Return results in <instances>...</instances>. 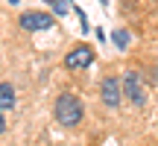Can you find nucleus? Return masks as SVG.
<instances>
[{
  "mask_svg": "<svg viewBox=\"0 0 158 146\" xmlns=\"http://www.w3.org/2000/svg\"><path fill=\"white\" fill-rule=\"evenodd\" d=\"M91 62H94V50H91L88 44H79L64 56V67L68 70H82V67H88Z\"/></svg>",
  "mask_w": 158,
  "mask_h": 146,
  "instance_id": "obj_4",
  "label": "nucleus"
},
{
  "mask_svg": "<svg viewBox=\"0 0 158 146\" xmlns=\"http://www.w3.org/2000/svg\"><path fill=\"white\" fill-rule=\"evenodd\" d=\"M12 105H15V91H12L9 82H3L0 85V108L6 111V108H12Z\"/></svg>",
  "mask_w": 158,
  "mask_h": 146,
  "instance_id": "obj_6",
  "label": "nucleus"
},
{
  "mask_svg": "<svg viewBox=\"0 0 158 146\" xmlns=\"http://www.w3.org/2000/svg\"><path fill=\"white\" fill-rule=\"evenodd\" d=\"M6 129V117H3V108H0V132Z\"/></svg>",
  "mask_w": 158,
  "mask_h": 146,
  "instance_id": "obj_9",
  "label": "nucleus"
},
{
  "mask_svg": "<svg viewBox=\"0 0 158 146\" xmlns=\"http://www.w3.org/2000/svg\"><path fill=\"white\" fill-rule=\"evenodd\" d=\"M111 41L120 47V50H126V47H129V35H126V29H117V32L111 35Z\"/></svg>",
  "mask_w": 158,
  "mask_h": 146,
  "instance_id": "obj_8",
  "label": "nucleus"
},
{
  "mask_svg": "<svg viewBox=\"0 0 158 146\" xmlns=\"http://www.w3.org/2000/svg\"><path fill=\"white\" fill-rule=\"evenodd\" d=\"M123 94L129 96V102H132V105H138V108L147 102V91H143L138 73H126V76H123Z\"/></svg>",
  "mask_w": 158,
  "mask_h": 146,
  "instance_id": "obj_3",
  "label": "nucleus"
},
{
  "mask_svg": "<svg viewBox=\"0 0 158 146\" xmlns=\"http://www.w3.org/2000/svg\"><path fill=\"white\" fill-rule=\"evenodd\" d=\"M82 114H85V108H82V102H79V96H73V94H62L56 99V105H53V117H56V123L64 126V129L79 126Z\"/></svg>",
  "mask_w": 158,
  "mask_h": 146,
  "instance_id": "obj_1",
  "label": "nucleus"
},
{
  "mask_svg": "<svg viewBox=\"0 0 158 146\" xmlns=\"http://www.w3.org/2000/svg\"><path fill=\"white\" fill-rule=\"evenodd\" d=\"M21 29L23 32H44V29H53V18L44 15V12H27V15H21Z\"/></svg>",
  "mask_w": 158,
  "mask_h": 146,
  "instance_id": "obj_5",
  "label": "nucleus"
},
{
  "mask_svg": "<svg viewBox=\"0 0 158 146\" xmlns=\"http://www.w3.org/2000/svg\"><path fill=\"white\" fill-rule=\"evenodd\" d=\"M41 3H47L56 15H68V3H64V0H41Z\"/></svg>",
  "mask_w": 158,
  "mask_h": 146,
  "instance_id": "obj_7",
  "label": "nucleus"
},
{
  "mask_svg": "<svg viewBox=\"0 0 158 146\" xmlns=\"http://www.w3.org/2000/svg\"><path fill=\"white\" fill-rule=\"evenodd\" d=\"M102 3H108V0H102Z\"/></svg>",
  "mask_w": 158,
  "mask_h": 146,
  "instance_id": "obj_10",
  "label": "nucleus"
},
{
  "mask_svg": "<svg viewBox=\"0 0 158 146\" xmlns=\"http://www.w3.org/2000/svg\"><path fill=\"white\" fill-rule=\"evenodd\" d=\"M100 96L108 108L120 105V96H123V82H117V76H102L100 82Z\"/></svg>",
  "mask_w": 158,
  "mask_h": 146,
  "instance_id": "obj_2",
  "label": "nucleus"
}]
</instances>
